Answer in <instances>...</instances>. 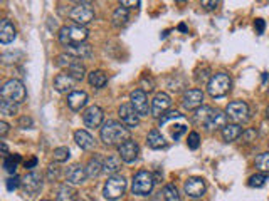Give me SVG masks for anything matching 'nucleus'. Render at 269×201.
<instances>
[{"label":"nucleus","mask_w":269,"mask_h":201,"mask_svg":"<svg viewBox=\"0 0 269 201\" xmlns=\"http://www.w3.org/2000/svg\"><path fill=\"white\" fill-rule=\"evenodd\" d=\"M99 136H101V141L106 146H119L129 139V131L121 123L109 119L103 124Z\"/></svg>","instance_id":"f257e3e1"},{"label":"nucleus","mask_w":269,"mask_h":201,"mask_svg":"<svg viewBox=\"0 0 269 201\" xmlns=\"http://www.w3.org/2000/svg\"><path fill=\"white\" fill-rule=\"evenodd\" d=\"M88 29L81 27V25H64L59 30V42L62 45H74V44H83L88 39Z\"/></svg>","instance_id":"f03ea898"},{"label":"nucleus","mask_w":269,"mask_h":201,"mask_svg":"<svg viewBox=\"0 0 269 201\" xmlns=\"http://www.w3.org/2000/svg\"><path fill=\"white\" fill-rule=\"evenodd\" d=\"M56 65H57V67H61V69H68V74L73 75L78 82H79V80H83L84 74H86V69H84V65L81 64V60L73 57V55H69L66 52L57 55Z\"/></svg>","instance_id":"7ed1b4c3"},{"label":"nucleus","mask_w":269,"mask_h":201,"mask_svg":"<svg viewBox=\"0 0 269 201\" xmlns=\"http://www.w3.org/2000/svg\"><path fill=\"white\" fill-rule=\"evenodd\" d=\"M26 97H27V92H26V87H24V84L21 82V80L11 79L4 84L2 100H9V103H14V104H21L26 100Z\"/></svg>","instance_id":"20e7f679"},{"label":"nucleus","mask_w":269,"mask_h":201,"mask_svg":"<svg viewBox=\"0 0 269 201\" xmlns=\"http://www.w3.org/2000/svg\"><path fill=\"white\" fill-rule=\"evenodd\" d=\"M231 87H232V80L226 72L214 74L211 80L207 82V90L212 97H222V95H226L231 90Z\"/></svg>","instance_id":"39448f33"},{"label":"nucleus","mask_w":269,"mask_h":201,"mask_svg":"<svg viewBox=\"0 0 269 201\" xmlns=\"http://www.w3.org/2000/svg\"><path fill=\"white\" fill-rule=\"evenodd\" d=\"M155 183L157 181H155V178H153L152 173H148V171H138V173L133 176L131 191H133V194L147 196V194L152 193L153 184Z\"/></svg>","instance_id":"423d86ee"},{"label":"nucleus","mask_w":269,"mask_h":201,"mask_svg":"<svg viewBox=\"0 0 269 201\" xmlns=\"http://www.w3.org/2000/svg\"><path fill=\"white\" fill-rule=\"evenodd\" d=\"M126 191V179L121 174H113L111 178H108L106 184H104L103 194L106 199H119Z\"/></svg>","instance_id":"0eeeda50"},{"label":"nucleus","mask_w":269,"mask_h":201,"mask_svg":"<svg viewBox=\"0 0 269 201\" xmlns=\"http://www.w3.org/2000/svg\"><path fill=\"white\" fill-rule=\"evenodd\" d=\"M69 17H71V20H74V22H76V25H81V27H84V25L89 24L94 19L93 4L91 2L76 4L73 7L71 14H69Z\"/></svg>","instance_id":"6e6552de"},{"label":"nucleus","mask_w":269,"mask_h":201,"mask_svg":"<svg viewBox=\"0 0 269 201\" xmlns=\"http://www.w3.org/2000/svg\"><path fill=\"white\" fill-rule=\"evenodd\" d=\"M226 113L227 118H231L236 124L246 123L249 119V106L244 100H232V103L227 104Z\"/></svg>","instance_id":"1a4fd4ad"},{"label":"nucleus","mask_w":269,"mask_h":201,"mask_svg":"<svg viewBox=\"0 0 269 201\" xmlns=\"http://www.w3.org/2000/svg\"><path fill=\"white\" fill-rule=\"evenodd\" d=\"M118 114H119V119H121V124L126 129H133V128H137V126L140 124V114L134 111L131 103L123 104L121 108L118 109Z\"/></svg>","instance_id":"9d476101"},{"label":"nucleus","mask_w":269,"mask_h":201,"mask_svg":"<svg viewBox=\"0 0 269 201\" xmlns=\"http://www.w3.org/2000/svg\"><path fill=\"white\" fill-rule=\"evenodd\" d=\"M129 100H131V106L140 116H148L152 113V108L148 106V97H147L145 90L134 89L133 92L129 94Z\"/></svg>","instance_id":"9b49d317"},{"label":"nucleus","mask_w":269,"mask_h":201,"mask_svg":"<svg viewBox=\"0 0 269 201\" xmlns=\"http://www.w3.org/2000/svg\"><path fill=\"white\" fill-rule=\"evenodd\" d=\"M22 189L26 194H36L41 191L42 188V176L36 173V171H32V173H27L26 176L22 178Z\"/></svg>","instance_id":"f8f14e48"},{"label":"nucleus","mask_w":269,"mask_h":201,"mask_svg":"<svg viewBox=\"0 0 269 201\" xmlns=\"http://www.w3.org/2000/svg\"><path fill=\"white\" fill-rule=\"evenodd\" d=\"M118 154L124 163H133V161L138 159L140 148H138V144L134 143L133 139H128V141H124L123 144L118 146Z\"/></svg>","instance_id":"ddd939ff"},{"label":"nucleus","mask_w":269,"mask_h":201,"mask_svg":"<svg viewBox=\"0 0 269 201\" xmlns=\"http://www.w3.org/2000/svg\"><path fill=\"white\" fill-rule=\"evenodd\" d=\"M170 104H172L170 95L165 92H158L152 100V116L160 119L162 116L167 113V109L170 108Z\"/></svg>","instance_id":"4468645a"},{"label":"nucleus","mask_w":269,"mask_h":201,"mask_svg":"<svg viewBox=\"0 0 269 201\" xmlns=\"http://www.w3.org/2000/svg\"><path fill=\"white\" fill-rule=\"evenodd\" d=\"M183 189H185V193L190 196L193 199H198L202 198L204 193H206V181L202 178H188L185 181V184H183Z\"/></svg>","instance_id":"2eb2a0df"},{"label":"nucleus","mask_w":269,"mask_h":201,"mask_svg":"<svg viewBox=\"0 0 269 201\" xmlns=\"http://www.w3.org/2000/svg\"><path fill=\"white\" fill-rule=\"evenodd\" d=\"M202 103H204V92L200 89L187 90V92L183 94V97H182L183 108L188 109V111H193V109L197 111L198 108H202Z\"/></svg>","instance_id":"dca6fc26"},{"label":"nucleus","mask_w":269,"mask_h":201,"mask_svg":"<svg viewBox=\"0 0 269 201\" xmlns=\"http://www.w3.org/2000/svg\"><path fill=\"white\" fill-rule=\"evenodd\" d=\"M103 109L99 108V106H91V108H88L86 111H84L83 114V121L84 124L88 126V128H99L103 123Z\"/></svg>","instance_id":"f3484780"},{"label":"nucleus","mask_w":269,"mask_h":201,"mask_svg":"<svg viewBox=\"0 0 269 201\" xmlns=\"http://www.w3.org/2000/svg\"><path fill=\"white\" fill-rule=\"evenodd\" d=\"M86 178H88L86 168L81 164H73L71 168L66 171V179H68V183H71V184H81L86 181Z\"/></svg>","instance_id":"a211bd4d"},{"label":"nucleus","mask_w":269,"mask_h":201,"mask_svg":"<svg viewBox=\"0 0 269 201\" xmlns=\"http://www.w3.org/2000/svg\"><path fill=\"white\" fill-rule=\"evenodd\" d=\"M66 54L73 55V57H76V59H89L93 55V49H91V45L86 42L74 44V45H68Z\"/></svg>","instance_id":"6ab92c4d"},{"label":"nucleus","mask_w":269,"mask_h":201,"mask_svg":"<svg viewBox=\"0 0 269 201\" xmlns=\"http://www.w3.org/2000/svg\"><path fill=\"white\" fill-rule=\"evenodd\" d=\"M76 82L78 80L74 79L73 75L62 72V74H57L56 79H54V89H56L57 92H68V90H71L74 87Z\"/></svg>","instance_id":"aec40b11"},{"label":"nucleus","mask_w":269,"mask_h":201,"mask_svg":"<svg viewBox=\"0 0 269 201\" xmlns=\"http://www.w3.org/2000/svg\"><path fill=\"white\" fill-rule=\"evenodd\" d=\"M88 103V94L84 90H73L68 95V106L73 111H81Z\"/></svg>","instance_id":"412c9836"},{"label":"nucleus","mask_w":269,"mask_h":201,"mask_svg":"<svg viewBox=\"0 0 269 201\" xmlns=\"http://www.w3.org/2000/svg\"><path fill=\"white\" fill-rule=\"evenodd\" d=\"M17 35V30L14 27V24L11 20H2L0 24V42L2 44H11Z\"/></svg>","instance_id":"4be33fe9"},{"label":"nucleus","mask_w":269,"mask_h":201,"mask_svg":"<svg viewBox=\"0 0 269 201\" xmlns=\"http://www.w3.org/2000/svg\"><path fill=\"white\" fill-rule=\"evenodd\" d=\"M74 141H76V144L84 151H91L94 148V138L84 129H78L76 133H74Z\"/></svg>","instance_id":"5701e85b"},{"label":"nucleus","mask_w":269,"mask_h":201,"mask_svg":"<svg viewBox=\"0 0 269 201\" xmlns=\"http://www.w3.org/2000/svg\"><path fill=\"white\" fill-rule=\"evenodd\" d=\"M227 123V114H224V113H221L219 109H216L212 113V116H211V119L207 121V124H206V128L209 129V131H214V129H219V128H226V124Z\"/></svg>","instance_id":"b1692460"},{"label":"nucleus","mask_w":269,"mask_h":201,"mask_svg":"<svg viewBox=\"0 0 269 201\" xmlns=\"http://www.w3.org/2000/svg\"><path fill=\"white\" fill-rule=\"evenodd\" d=\"M147 143H148V146H150L152 149H162V148H165V146H167L165 138H163L162 133L158 129H152L150 133H148Z\"/></svg>","instance_id":"393cba45"},{"label":"nucleus","mask_w":269,"mask_h":201,"mask_svg":"<svg viewBox=\"0 0 269 201\" xmlns=\"http://www.w3.org/2000/svg\"><path fill=\"white\" fill-rule=\"evenodd\" d=\"M241 136H242V128L239 124H227L222 129V138L226 143H232V141H236Z\"/></svg>","instance_id":"a878e982"},{"label":"nucleus","mask_w":269,"mask_h":201,"mask_svg":"<svg viewBox=\"0 0 269 201\" xmlns=\"http://www.w3.org/2000/svg\"><path fill=\"white\" fill-rule=\"evenodd\" d=\"M74 196H76V189L69 184H61L56 189V201H76Z\"/></svg>","instance_id":"bb28decb"},{"label":"nucleus","mask_w":269,"mask_h":201,"mask_svg":"<svg viewBox=\"0 0 269 201\" xmlns=\"http://www.w3.org/2000/svg\"><path fill=\"white\" fill-rule=\"evenodd\" d=\"M88 79H89V84H91L93 87H96V89L104 87L106 82H108V77H106V74H104L103 70H93V72H89Z\"/></svg>","instance_id":"cd10ccee"},{"label":"nucleus","mask_w":269,"mask_h":201,"mask_svg":"<svg viewBox=\"0 0 269 201\" xmlns=\"http://www.w3.org/2000/svg\"><path fill=\"white\" fill-rule=\"evenodd\" d=\"M214 111H216V109L209 108V106H202V108H198V109L195 111V114H193V121H195V124L206 126L207 121L211 119V116H212Z\"/></svg>","instance_id":"c85d7f7f"},{"label":"nucleus","mask_w":269,"mask_h":201,"mask_svg":"<svg viewBox=\"0 0 269 201\" xmlns=\"http://www.w3.org/2000/svg\"><path fill=\"white\" fill-rule=\"evenodd\" d=\"M119 168H121V158H119V156H108V158L104 159V164H103L104 173L114 174Z\"/></svg>","instance_id":"c756f323"},{"label":"nucleus","mask_w":269,"mask_h":201,"mask_svg":"<svg viewBox=\"0 0 269 201\" xmlns=\"http://www.w3.org/2000/svg\"><path fill=\"white\" fill-rule=\"evenodd\" d=\"M126 22H128V9L119 5L113 14V24L116 25V27H124Z\"/></svg>","instance_id":"7c9ffc66"},{"label":"nucleus","mask_w":269,"mask_h":201,"mask_svg":"<svg viewBox=\"0 0 269 201\" xmlns=\"http://www.w3.org/2000/svg\"><path fill=\"white\" fill-rule=\"evenodd\" d=\"M103 171V164H101V159L98 158V156H94V158L89 159L88 163V168H86V173H88V178H96V176Z\"/></svg>","instance_id":"2f4dec72"},{"label":"nucleus","mask_w":269,"mask_h":201,"mask_svg":"<svg viewBox=\"0 0 269 201\" xmlns=\"http://www.w3.org/2000/svg\"><path fill=\"white\" fill-rule=\"evenodd\" d=\"M21 163V156L19 154H12V156H6V159H4V168H6L7 173H11L16 176V169H17V164Z\"/></svg>","instance_id":"473e14b6"},{"label":"nucleus","mask_w":269,"mask_h":201,"mask_svg":"<svg viewBox=\"0 0 269 201\" xmlns=\"http://www.w3.org/2000/svg\"><path fill=\"white\" fill-rule=\"evenodd\" d=\"M256 168L261 171V173H269V153H261L256 158Z\"/></svg>","instance_id":"72a5a7b5"},{"label":"nucleus","mask_w":269,"mask_h":201,"mask_svg":"<svg viewBox=\"0 0 269 201\" xmlns=\"http://www.w3.org/2000/svg\"><path fill=\"white\" fill-rule=\"evenodd\" d=\"M69 156H71V151L66 146H61V148H56L54 149V161L56 163H64V161L69 159Z\"/></svg>","instance_id":"f704fd0d"},{"label":"nucleus","mask_w":269,"mask_h":201,"mask_svg":"<svg viewBox=\"0 0 269 201\" xmlns=\"http://www.w3.org/2000/svg\"><path fill=\"white\" fill-rule=\"evenodd\" d=\"M163 196H165L167 201H182L180 194H178V191L173 184H167L165 188H163Z\"/></svg>","instance_id":"c9c22d12"},{"label":"nucleus","mask_w":269,"mask_h":201,"mask_svg":"<svg viewBox=\"0 0 269 201\" xmlns=\"http://www.w3.org/2000/svg\"><path fill=\"white\" fill-rule=\"evenodd\" d=\"M266 179H267V176L264 174V173H259V174H254L249 178V186L251 188H262L264 184H266Z\"/></svg>","instance_id":"e433bc0d"},{"label":"nucleus","mask_w":269,"mask_h":201,"mask_svg":"<svg viewBox=\"0 0 269 201\" xmlns=\"http://www.w3.org/2000/svg\"><path fill=\"white\" fill-rule=\"evenodd\" d=\"M0 113H2L4 116L17 114V104L9 103V100H2V103H0Z\"/></svg>","instance_id":"4c0bfd02"},{"label":"nucleus","mask_w":269,"mask_h":201,"mask_svg":"<svg viewBox=\"0 0 269 201\" xmlns=\"http://www.w3.org/2000/svg\"><path fill=\"white\" fill-rule=\"evenodd\" d=\"M59 174H61V168H59V164H51V166H49V169H47L49 181H57Z\"/></svg>","instance_id":"58836bf2"},{"label":"nucleus","mask_w":269,"mask_h":201,"mask_svg":"<svg viewBox=\"0 0 269 201\" xmlns=\"http://www.w3.org/2000/svg\"><path fill=\"white\" fill-rule=\"evenodd\" d=\"M187 144H188V148H190V149H197L198 144H200V136H198V133H190V134H188Z\"/></svg>","instance_id":"ea45409f"},{"label":"nucleus","mask_w":269,"mask_h":201,"mask_svg":"<svg viewBox=\"0 0 269 201\" xmlns=\"http://www.w3.org/2000/svg\"><path fill=\"white\" fill-rule=\"evenodd\" d=\"M177 118H182V114L178 113V111H167L165 114L160 118V126H163L167 123V121H170V119H177Z\"/></svg>","instance_id":"a19ab883"},{"label":"nucleus","mask_w":269,"mask_h":201,"mask_svg":"<svg viewBox=\"0 0 269 201\" xmlns=\"http://www.w3.org/2000/svg\"><path fill=\"white\" fill-rule=\"evenodd\" d=\"M21 184H22V179H21V178H17V176H12V178H9V179H7V183H6V186H7V189H9V191L17 189Z\"/></svg>","instance_id":"79ce46f5"},{"label":"nucleus","mask_w":269,"mask_h":201,"mask_svg":"<svg viewBox=\"0 0 269 201\" xmlns=\"http://www.w3.org/2000/svg\"><path fill=\"white\" fill-rule=\"evenodd\" d=\"M185 131H187L185 126H182V124H180V126H175V129L172 131V138L177 141V139L180 138V136L183 134V133H185Z\"/></svg>","instance_id":"37998d69"},{"label":"nucleus","mask_w":269,"mask_h":201,"mask_svg":"<svg viewBox=\"0 0 269 201\" xmlns=\"http://www.w3.org/2000/svg\"><path fill=\"white\" fill-rule=\"evenodd\" d=\"M254 27H256V32L261 35L264 34V29H266V24H264V20L262 19H257L256 22H254Z\"/></svg>","instance_id":"c03bdc74"},{"label":"nucleus","mask_w":269,"mask_h":201,"mask_svg":"<svg viewBox=\"0 0 269 201\" xmlns=\"http://www.w3.org/2000/svg\"><path fill=\"white\" fill-rule=\"evenodd\" d=\"M121 7H126V9H129V7H138V5H140V2H138V0H123L121 4Z\"/></svg>","instance_id":"a18cd8bd"},{"label":"nucleus","mask_w":269,"mask_h":201,"mask_svg":"<svg viewBox=\"0 0 269 201\" xmlns=\"http://www.w3.org/2000/svg\"><path fill=\"white\" fill-rule=\"evenodd\" d=\"M19 124H21V128H31L32 119L27 118V116H24V118H21V121H19Z\"/></svg>","instance_id":"49530a36"},{"label":"nucleus","mask_w":269,"mask_h":201,"mask_svg":"<svg viewBox=\"0 0 269 201\" xmlns=\"http://www.w3.org/2000/svg\"><path fill=\"white\" fill-rule=\"evenodd\" d=\"M242 136H244V139H246V141H252V138H256L257 133L254 129H247L246 133H242Z\"/></svg>","instance_id":"de8ad7c7"},{"label":"nucleus","mask_w":269,"mask_h":201,"mask_svg":"<svg viewBox=\"0 0 269 201\" xmlns=\"http://www.w3.org/2000/svg\"><path fill=\"white\" fill-rule=\"evenodd\" d=\"M9 133V124L6 123V121H0V136H6Z\"/></svg>","instance_id":"09e8293b"},{"label":"nucleus","mask_w":269,"mask_h":201,"mask_svg":"<svg viewBox=\"0 0 269 201\" xmlns=\"http://www.w3.org/2000/svg\"><path fill=\"white\" fill-rule=\"evenodd\" d=\"M202 7H206L207 10H214V9L219 7V2H206V0H204V2H202Z\"/></svg>","instance_id":"8fccbe9b"},{"label":"nucleus","mask_w":269,"mask_h":201,"mask_svg":"<svg viewBox=\"0 0 269 201\" xmlns=\"http://www.w3.org/2000/svg\"><path fill=\"white\" fill-rule=\"evenodd\" d=\"M37 166V158H31L29 161H26V168L27 169H32V168H36Z\"/></svg>","instance_id":"3c124183"},{"label":"nucleus","mask_w":269,"mask_h":201,"mask_svg":"<svg viewBox=\"0 0 269 201\" xmlns=\"http://www.w3.org/2000/svg\"><path fill=\"white\" fill-rule=\"evenodd\" d=\"M178 30H182V32H187V27L183 24H180V25H178Z\"/></svg>","instance_id":"603ef678"},{"label":"nucleus","mask_w":269,"mask_h":201,"mask_svg":"<svg viewBox=\"0 0 269 201\" xmlns=\"http://www.w3.org/2000/svg\"><path fill=\"white\" fill-rule=\"evenodd\" d=\"M2 151H4V154H7V146H6V143H2Z\"/></svg>","instance_id":"864d4df0"},{"label":"nucleus","mask_w":269,"mask_h":201,"mask_svg":"<svg viewBox=\"0 0 269 201\" xmlns=\"http://www.w3.org/2000/svg\"><path fill=\"white\" fill-rule=\"evenodd\" d=\"M76 201H84V199H76Z\"/></svg>","instance_id":"5fc2aeb1"},{"label":"nucleus","mask_w":269,"mask_h":201,"mask_svg":"<svg viewBox=\"0 0 269 201\" xmlns=\"http://www.w3.org/2000/svg\"><path fill=\"white\" fill-rule=\"evenodd\" d=\"M267 114H269V108H267Z\"/></svg>","instance_id":"6e6d98bb"},{"label":"nucleus","mask_w":269,"mask_h":201,"mask_svg":"<svg viewBox=\"0 0 269 201\" xmlns=\"http://www.w3.org/2000/svg\"><path fill=\"white\" fill-rule=\"evenodd\" d=\"M42 201H49V199H42Z\"/></svg>","instance_id":"4d7b16f0"}]
</instances>
